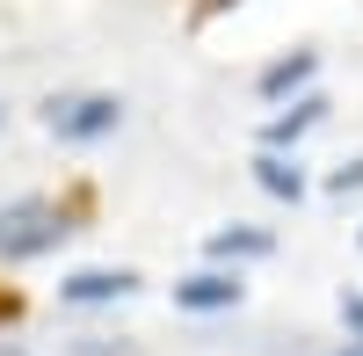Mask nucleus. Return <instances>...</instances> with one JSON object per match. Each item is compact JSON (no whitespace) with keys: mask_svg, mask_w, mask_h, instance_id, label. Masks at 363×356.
Segmentation results:
<instances>
[{"mask_svg":"<svg viewBox=\"0 0 363 356\" xmlns=\"http://www.w3.org/2000/svg\"><path fill=\"white\" fill-rule=\"evenodd\" d=\"M73 233V218L58 211L51 196H15V204H0V262H37L51 255L58 240Z\"/></svg>","mask_w":363,"mask_h":356,"instance_id":"obj_1","label":"nucleus"},{"mask_svg":"<svg viewBox=\"0 0 363 356\" xmlns=\"http://www.w3.org/2000/svg\"><path fill=\"white\" fill-rule=\"evenodd\" d=\"M269 247H277V240H269L262 226H218V233H211V255H218V262H255Z\"/></svg>","mask_w":363,"mask_h":356,"instance_id":"obj_7","label":"nucleus"},{"mask_svg":"<svg viewBox=\"0 0 363 356\" xmlns=\"http://www.w3.org/2000/svg\"><path fill=\"white\" fill-rule=\"evenodd\" d=\"M240 299H247V284H240L233 269H196V277L174 284V306H182V313H225V306H240Z\"/></svg>","mask_w":363,"mask_h":356,"instance_id":"obj_3","label":"nucleus"},{"mask_svg":"<svg viewBox=\"0 0 363 356\" xmlns=\"http://www.w3.org/2000/svg\"><path fill=\"white\" fill-rule=\"evenodd\" d=\"M342 320H349V328H356V342H363V291H349V299H342Z\"/></svg>","mask_w":363,"mask_h":356,"instance_id":"obj_10","label":"nucleus"},{"mask_svg":"<svg viewBox=\"0 0 363 356\" xmlns=\"http://www.w3.org/2000/svg\"><path fill=\"white\" fill-rule=\"evenodd\" d=\"M255 182H262L269 196L298 204V196H306V167H298V160H284V153H262V160H255Z\"/></svg>","mask_w":363,"mask_h":356,"instance_id":"obj_6","label":"nucleus"},{"mask_svg":"<svg viewBox=\"0 0 363 356\" xmlns=\"http://www.w3.org/2000/svg\"><path fill=\"white\" fill-rule=\"evenodd\" d=\"M116 124H124V102L116 95H58V102H44V131L66 138V145H95Z\"/></svg>","mask_w":363,"mask_h":356,"instance_id":"obj_2","label":"nucleus"},{"mask_svg":"<svg viewBox=\"0 0 363 356\" xmlns=\"http://www.w3.org/2000/svg\"><path fill=\"white\" fill-rule=\"evenodd\" d=\"M320 116H327V102H320V95H298L291 109H277V116L262 124V153H284V145H298V138L320 124Z\"/></svg>","mask_w":363,"mask_h":356,"instance_id":"obj_5","label":"nucleus"},{"mask_svg":"<svg viewBox=\"0 0 363 356\" xmlns=\"http://www.w3.org/2000/svg\"><path fill=\"white\" fill-rule=\"evenodd\" d=\"M0 356H22V349H0Z\"/></svg>","mask_w":363,"mask_h":356,"instance_id":"obj_12","label":"nucleus"},{"mask_svg":"<svg viewBox=\"0 0 363 356\" xmlns=\"http://www.w3.org/2000/svg\"><path fill=\"white\" fill-rule=\"evenodd\" d=\"M327 189H335V196H356V189H363V160H342L335 174H327Z\"/></svg>","mask_w":363,"mask_h":356,"instance_id":"obj_9","label":"nucleus"},{"mask_svg":"<svg viewBox=\"0 0 363 356\" xmlns=\"http://www.w3.org/2000/svg\"><path fill=\"white\" fill-rule=\"evenodd\" d=\"M138 277L131 269H73L66 284H58V299L66 306H116V299H131Z\"/></svg>","mask_w":363,"mask_h":356,"instance_id":"obj_4","label":"nucleus"},{"mask_svg":"<svg viewBox=\"0 0 363 356\" xmlns=\"http://www.w3.org/2000/svg\"><path fill=\"white\" fill-rule=\"evenodd\" d=\"M313 66H320V51H291V58H277V66L262 73V95H269V102H284L291 87H306V80H313Z\"/></svg>","mask_w":363,"mask_h":356,"instance_id":"obj_8","label":"nucleus"},{"mask_svg":"<svg viewBox=\"0 0 363 356\" xmlns=\"http://www.w3.org/2000/svg\"><path fill=\"white\" fill-rule=\"evenodd\" d=\"M342 356H363V342H349V349H342Z\"/></svg>","mask_w":363,"mask_h":356,"instance_id":"obj_11","label":"nucleus"}]
</instances>
